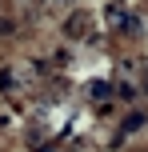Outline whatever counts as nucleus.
<instances>
[{"label":"nucleus","instance_id":"obj_1","mask_svg":"<svg viewBox=\"0 0 148 152\" xmlns=\"http://www.w3.org/2000/svg\"><path fill=\"white\" fill-rule=\"evenodd\" d=\"M88 28H92V16H88V12H72L68 20H64V32H68L72 40H80V36H88Z\"/></svg>","mask_w":148,"mask_h":152}]
</instances>
